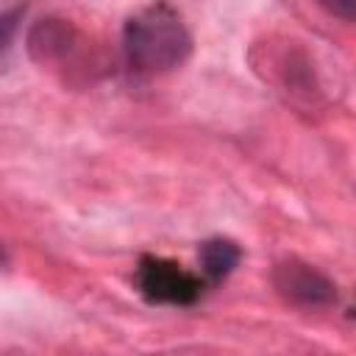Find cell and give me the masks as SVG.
Wrapping results in <instances>:
<instances>
[{"label":"cell","instance_id":"obj_1","mask_svg":"<svg viewBox=\"0 0 356 356\" xmlns=\"http://www.w3.org/2000/svg\"><path fill=\"white\" fill-rule=\"evenodd\" d=\"M122 53L134 72L159 75L181 67L192 53V36L181 14L167 3H150L125 19Z\"/></svg>","mask_w":356,"mask_h":356},{"label":"cell","instance_id":"obj_2","mask_svg":"<svg viewBox=\"0 0 356 356\" xmlns=\"http://www.w3.org/2000/svg\"><path fill=\"white\" fill-rule=\"evenodd\" d=\"M136 286L153 303H178V306L195 303L203 292V281L195 273L184 270L170 259H156V256H145L139 261Z\"/></svg>","mask_w":356,"mask_h":356},{"label":"cell","instance_id":"obj_3","mask_svg":"<svg viewBox=\"0 0 356 356\" xmlns=\"http://www.w3.org/2000/svg\"><path fill=\"white\" fill-rule=\"evenodd\" d=\"M273 284L278 295L300 309H323L337 300V286L334 281L317 270L309 261L300 259H284L273 270Z\"/></svg>","mask_w":356,"mask_h":356},{"label":"cell","instance_id":"obj_4","mask_svg":"<svg viewBox=\"0 0 356 356\" xmlns=\"http://www.w3.org/2000/svg\"><path fill=\"white\" fill-rule=\"evenodd\" d=\"M75 44V31L70 22L58 19V17H44L39 19L25 39L28 56L39 64H50V61H61Z\"/></svg>","mask_w":356,"mask_h":356},{"label":"cell","instance_id":"obj_5","mask_svg":"<svg viewBox=\"0 0 356 356\" xmlns=\"http://www.w3.org/2000/svg\"><path fill=\"white\" fill-rule=\"evenodd\" d=\"M197 259H200V270L209 281H222L234 273V267L242 259V250L234 239L225 236H211L197 248Z\"/></svg>","mask_w":356,"mask_h":356},{"label":"cell","instance_id":"obj_6","mask_svg":"<svg viewBox=\"0 0 356 356\" xmlns=\"http://www.w3.org/2000/svg\"><path fill=\"white\" fill-rule=\"evenodd\" d=\"M320 8H325L331 17L345 19V22H356V0H314Z\"/></svg>","mask_w":356,"mask_h":356},{"label":"cell","instance_id":"obj_7","mask_svg":"<svg viewBox=\"0 0 356 356\" xmlns=\"http://www.w3.org/2000/svg\"><path fill=\"white\" fill-rule=\"evenodd\" d=\"M22 11H25V6L6 8V14H3V50L11 47V42H14V31H17V19H22Z\"/></svg>","mask_w":356,"mask_h":356}]
</instances>
